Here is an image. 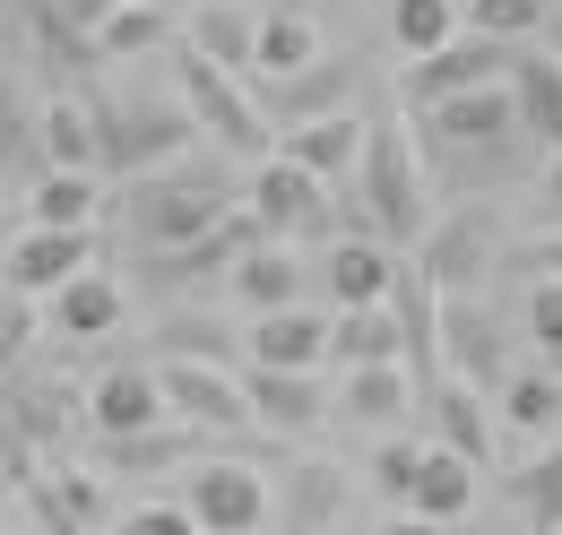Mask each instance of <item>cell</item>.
Masks as SVG:
<instances>
[{
	"mask_svg": "<svg viewBox=\"0 0 562 535\" xmlns=\"http://www.w3.org/2000/svg\"><path fill=\"white\" fill-rule=\"evenodd\" d=\"M355 191L363 207L347 216V234H381L390 251H416L424 225H432V191H424V147H416V122H372L363 138V164H355Z\"/></svg>",
	"mask_w": 562,
	"mask_h": 535,
	"instance_id": "6da1fadb",
	"label": "cell"
},
{
	"mask_svg": "<svg viewBox=\"0 0 562 535\" xmlns=\"http://www.w3.org/2000/svg\"><path fill=\"white\" fill-rule=\"evenodd\" d=\"M225 216H234V200H225V182H216L209 164H165V173H147V182L122 191V225L139 234V251L209 242Z\"/></svg>",
	"mask_w": 562,
	"mask_h": 535,
	"instance_id": "7a4b0ae2",
	"label": "cell"
},
{
	"mask_svg": "<svg viewBox=\"0 0 562 535\" xmlns=\"http://www.w3.org/2000/svg\"><path fill=\"white\" fill-rule=\"evenodd\" d=\"M173 87H182V104H191L200 138H216L225 156H243V164H269V156H278V122H269V104H260L251 87H234V69H216V61H200L191 44H173Z\"/></svg>",
	"mask_w": 562,
	"mask_h": 535,
	"instance_id": "3957f363",
	"label": "cell"
},
{
	"mask_svg": "<svg viewBox=\"0 0 562 535\" xmlns=\"http://www.w3.org/2000/svg\"><path fill=\"white\" fill-rule=\"evenodd\" d=\"M173 501L200 519V535H260V527H278V475L260 467V458H191Z\"/></svg>",
	"mask_w": 562,
	"mask_h": 535,
	"instance_id": "277c9868",
	"label": "cell"
},
{
	"mask_svg": "<svg viewBox=\"0 0 562 535\" xmlns=\"http://www.w3.org/2000/svg\"><path fill=\"white\" fill-rule=\"evenodd\" d=\"M95 113V138H104V182H147L165 164H182V147L200 138L191 104H87Z\"/></svg>",
	"mask_w": 562,
	"mask_h": 535,
	"instance_id": "5b68a950",
	"label": "cell"
},
{
	"mask_svg": "<svg viewBox=\"0 0 562 535\" xmlns=\"http://www.w3.org/2000/svg\"><path fill=\"white\" fill-rule=\"evenodd\" d=\"M424 138V156H468V164H502L510 147H519V104H510V78L502 87H476V95H441V104H424L407 113Z\"/></svg>",
	"mask_w": 562,
	"mask_h": 535,
	"instance_id": "8992f818",
	"label": "cell"
},
{
	"mask_svg": "<svg viewBox=\"0 0 562 535\" xmlns=\"http://www.w3.org/2000/svg\"><path fill=\"white\" fill-rule=\"evenodd\" d=\"M502 251H510V242H502V216H493L485 200H459V207H441V225H424L416 276L432 294H476Z\"/></svg>",
	"mask_w": 562,
	"mask_h": 535,
	"instance_id": "52a82bcc",
	"label": "cell"
},
{
	"mask_svg": "<svg viewBox=\"0 0 562 535\" xmlns=\"http://www.w3.org/2000/svg\"><path fill=\"white\" fill-rule=\"evenodd\" d=\"M519 61V44H493V35H459V44H441V53H424V61L398 69V113H424V104H441V95H476V87H502Z\"/></svg>",
	"mask_w": 562,
	"mask_h": 535,
	"instance_id": "ba28073f",
	"label": "cell"
},
{
	"mask_svg": "<svg viewBox=\"0 0 562 535\" xmlns=\"http://www.w3.org/2000/svg\"><path fill=\"white\" fill-rule=\"evenodd\" d=\"M156 380H165L173 423H191V432H209V441L251 423V398H243V380H234L225 363H182V354H165V363H156Z\"/></svg>",
	"mask_w": 562,
	"mask_h": 535,
	"instance_id": "9c48e42d",
	"label": "cell"
},
{
	"mask_svg": "<svg viewBox=\"0 0 562 535\" xmlns=\"http://www.w3.org/2000/svg\"><path fill=\"white\" fill-rule=\"evenodd\" d=\"M95 268V234H61V225H26L0 242V285L9 294H61L70 276Z\"/></svg>",
	"mask_w": 562,
	"mask_h": 535,
	"instance_id": "30bf717a",
	"label": "cell"
},
{
	"mask_svg": "<svg viewBox=\"0 0 562 535\" xmlns=\"http://www.w3.org/2000/svg\"><path fill=\"white\" fill-rule=\"evenodd\" d=\"M209 458V432L191 423H156V432H87V467L95 475H182Z\"/></svg>",
	"mask_w": 562,
	"mask_h": 535,
	"instance_id": "8fae6325",
	"label": "cell"
},
{
	"mask_svg": "<svg viewBox=\"0 0 562 535\" xmlns=\"http://www.w3.org/2000/svg\"><path fill=\"white\" fill-rule=\"evenodd\" d=\"M424 414H432V441H441V449H459V458L493 467V449H502V414H493V389L459 380V372H441V380L424 389Z\"/></svg>",
	"mask_w": 562,
	"mask_h": 535,
	"instance_id": "7c38bea8",
	"label": "cell"
},
{
	"mask_svg": "<svg viewBox=\"0 0 562 535\" xmlns=\"http://www.w3.org/2000/svg\"><path fill=\"white\" fill-rule=\"evenodd\" d=\"M441 345H450L441 372H459V380H476V389H502V380H510V337H502V320H493L485 303L441 294Z\"/></svg>",
	"mask_w": 562,
	"mask_h": 535,
	"instance_id": "4fadbf2b",
	"label": "cell"
},
{
	"mask_svg": "<svg viewBox=\"0 0 562 535\" xmlns=\"http://www.w3.org/2000/svg\"><path fill=\"white\" fill-rule=\"evenodd\" d=\"M398 276H407V260H398L381 234H338V242H329V260H321V285H329V303H338V311L390 303V294H398Z\"/></svg>",
	"mask_w": 562,
	"mask_h": 535,
	"instance_id": "5bb4252c",
	"label": "cell"
},
{
	"mask_svg": "<svg viewBox=\"0 0 562 535\" xmlns=\"http://www.w3.org/2000/svg\"><path fill=\"white\" fill-rule=\"evenodd\" d=\"M347 501H355V475L338 458H294L278 475V527L285 535H329L347 519Z\"/></svg>",
	"mask_w": 562,
	"mask_h": 535,
	"instance_id": "9a60e30c",
	"label": "cell"
},
{
	"mask_svg": "<svg viewBox=\"0 0 562 535\" xmlns=\"http://www.w3.org/2000/svg\"><path fill=\"white\" fill-rule=\"evenodd\" d=\"M251 216H260L269 234H321V216H329V182L303 173L294 156H269V164H251Z\"/></svg>",
	"mask_w": 562,
	"mask_h": 535,
	"instance_id": "2e32d148",
	"label": "cell"
},
{
	"mask_svg": "<svg viewBox=\"0 0 562 535\" xmlns=\"http://www.w3.org/2000/svg\"><path fill=\"white\" fill-rule=\"evenodd\" d=\"M78 432H87V389L35 380V389H18V398H9V441H18V449L61 458V449H78Z\"/></svg>",
	"mask_w": 562,
	"mask_h": 535,
	"instance_id": "e0dca14e",
	"label": "cell"
},
{
	"mask_svg": "<svg viewBox=\"0 0 562 535\" xmlns=\"http://www.w3.org/2000/svg\"><path fill=\"white\" fill-rule=\"evenodd\" d=\"M156 423H173L156 363H122L87 389V432H156Z\"/></svg>",
	"mask_w": 562,
	"mask_h": 535,
	"instance_id": "ac0fdd59",
	"label": "cell"
},
{
	"mask_svg": "<svg viewBox=\"0 0 562 535\" xmlns=\"http://www.w3.org/2000/svg\"><path fill=\"white\" fill-rule=\"evenodd\" d=\"M416 406H424V380L407 363H355L347 389H338V414L363 432H398V423H416Z\"/></svg>",
	"mask_w": 562,
	"mask_h": 535,
	"instance_id": "d6986e66",
	"label": "cell"
},
{
	"mask_svg": "<svg viewBox=\"0 0 562 535\" xmlns=\"http://www.w3.org/2000/svg\"><path fill=\"white\" fill-rule=\"evenodd\" d=\"M243 354L269 363V372H321V363H329V320H321L312 303H294V311H260V320L243 329Z\"/></svg>",
	"mask_w": 562,
	"mask_h": 535,
	"instance_id": "ffe728a7",
	"label": "cell"
},
{
	"mask_svg": "<svg viewBox=\"0 0 562 535\" xmlns=\"http://www.w3.org/2000/svg\"><path fill=\"white\" fill-rule=\"evenodd\" d=\"M243 398H251V423H269V432H285V441H303V432L329 414V398H321L312 372H269V363L243 372Z\"/></svg>",
	"mask_w": 562,
	"mask_h": 535,
	"instance_id": "44dd1931",
	"label": "cell"
},
{
	"mask_svg": "<svg viewBox=\"0 0 562 535\" xmlns=\"http://www.w3.org/2000/svg\"><path fill=\"white\" fill-rule=\"evenodd\" d=\"M476 458H459V449H441V441H424L416 458V492H407V510L416 519H432V527H459L468 510H476Z\"/></svg>",
	"mask_w": 562,
	"mask_h": 535,
	"instance_id": "7402d4cb",
	"label": "cell"
},
{
	"mask_svg": "<svg viewBox=\"0 0 562 535\" xmlns=\"http://www.w3.org/2000/svg\"><path fill=\"white\" fill-rule=\"evenodd\" d=\"M363 138L372 122H355V113H321V122H294L278 138V156H294L303 173H321V182H347L355 164H363Z\"/></svg>",
	"mask_w": 562,
	"mask_h": 535,
	"instance_id": "603a6c76",
	"label": "cell"
},
{
	"mask_svg": "<svg viewBox=\"0 0 562 535\" xmlns=\"http://www.w3.org/2000/svg\"><path fill=\"white\" fill-rule=\"evenodd\" d=\"M182 44L216 69H260V18L243 9V0H191V26H182Z\"/></svg>",
	"mask_w": 562,
	"mask_h": 535,
	"instance_id": "cb8c5ba5",
	"label": "cell"
},
{
	"mask_svg": "<svg viewBox=\"0 0 562 535\" xmlns=\"http://www.w3.org/2000/svg\"><path fill=\"white\" fill-rule=\"evenodd\" d=\"M225 285H234V303H243L251 320H260V311H294V303H303V260L278 251V234H269V242H251L243 260L225 268Z\"/></svg>",
	"mask_w": 562,
	"mask_h": 535,
	"instance_id": "d4e9b609",
	"label": "cell"
},
{
	"mask_svg": "<svg viewBox=\"0 0 562 535\" xmlns=\"http://www.w3.org/2000/svg\"><path fill=\"white\" fill-rule=\"evenodd\" d=\"M510 104H519V130L528 147H562V53H519L510 61Z\"/></svg>",
	"mask_w": 562,
	"mask_h": 535,
	"instance_id": "484cf974",
	"label": "cell"
},
{
	"mask_svg": "<svg viewBox=\"0 0 562 535\" xmlns=\"http://www.w3.org/2000/svg\"><path fill=\"white\" fill-rule=\"evenodd\" d=\"M329 363H407V320L398 303H363V311H338L329 320Z\"/></svg>",
	"mask_w": 562,
	"mask_h": 535,
	"instance_id": "4316f807",
	"label": "cell"
},
{
	"mask_svg": "<svg viewBox=\"0 0 562 535\" xmlns=\"http://www.w3.org/2000/svg\"><path fill=\"white\" fill-rule=\"evenodd\" d=\"M53 329H61V337H78V345L113 337V329H122V276H104V268L70 276V285L53 294Z\"/></svg>",
	"mask_w": 562,
	"mask_h": 535,
	"instance_id": "83f0119b",
	"label": "cell"
},
{
	"mask_svg": "<svg viewBox=\"0 0 562 535\" xmlns=\"http://www.w3.org/2000/svg\"><path fill=\"white\" fill-rule=\"evenodd\" d=\"M502 492H510L519 535H562V441H554V449H537V458H519Z\"/></svg>",
	"mask_w": 562,
	"mask_h": 535,
	"instance_id": "f1b7e54d",
	"label": "cell"
},
{
	"mask_svg": "<svg viewBox=\"0 0 562 535\" xmlns=\"http://www.w3.org/2000/svg\"><path fill=\"white\" fill-rule=\"evenodd\" d=\"M493 414H502V441H546L562 423V380L554 372H510L493 389Z\"/></svg>",
	"mask_w": 562,
	"mask_h": 535,
	"instance_id": "f546056e",
	"label": "cell"
},
{
	"mask_svg": "<svg viewBox=\"0 0 562 535\" xmlns=\"http://www.w3.org/2000/svg\"><path fill=\"white\" fill-rule=\"evenodd\" d=\"M312 61H321V26H312V9H303V0H278V9L260 18V78L278 87V78H303Z\"/></svg>",
	"mask_w": 562,
	"mask_h": 535,
	"instance_id": "4dcf8cb0",
	"label": "cell"
},
{
	"mask_svg": "<svg viewBox=\"0 0 562 535\" xmlns=\"http://www.w3.org/2000/svg\"><path fill=\"white\" fill-rule=\"evenodd\" d=\"M35 130H44V164L53 173H104V138H95V113L78 95H53Z\"/></svg>",
	"mask_w": 562,
	"mask_h": 535,
	"instance_id": "1f68e13d",
	"label": "cell"
},
{
	"mask_svg": "<svg viewBox=\"0 0 562 535\" xmlns=\"http://www.w3.org/2000/svg\"><path fill=\"white\" fill-rule=\"evenodd\" d=\"M459 35H468V0H390V44H398L407 61L459 44Z\"/></svg>",
	"mask_w": 562,
	"mask_h": 535,
	"instance_id": "d6a6232c",
	"label": "cell"
},
{
	"mask_svg": "<svg viewBox=\"0 0 562 535\" xmlns=\"http://www.w3.org/2000/svg\"><path fill=\"white\" fill-rule=\"evenodd\" d=\"M147 345L156 354H182V363H225L234 372V329L225 320H209V311H156V329H147Z\"/></svg>",
	"mask_w": 562,
	"mask_h": 535,
	"instance_id": "836d02e7",
	"label": "cell"
},
{
	"mask_svg": "<svg viewBox=\"0 0 562 535\" xmlns=\"http://www.w3.org/2000/svg\"><path fill=\"white\" fill-rule=\"evenodd\" d=\"M95 207H104V173H44L35 182V225L95 234Z\"/></svg>",
	"mask_w": 562,
	"mask_h": 535,
	"instance_id": "e575fe53",
	"label": "cell"
},
{
	"mask_svg": "<svg viewBox=\"0 0 562 535\" xmlns=\"http://www.w3.org/2000/svg\"><path fill=\"white\" fill-rule=\"evenodd\" d=\"M165 44H173V26H165V9H147V0H122V9L104 18V35H95L104 61H139V53H165Z\"/></svg>",
	"mask_w": 562,
	"mask_h": 535,
	"instance_id": "d590c367",
	"label": "cell"
},
{
	"mask_svg": "<svg viewBox=\"0 0 562 535\" xmlns=\"http://www.w3.org/2000/svg\"><path fill=\"white\" fill-rule=\"evenodd\" d=\"M347 87H355V61H312L303 78H278V95H285V113H294V122L347 113Z\"/></svg>",
	"mask_w": 562,
	"mask_h": 535,
	"instance_id": "8d00e7d4",
	"label": "cell"
},
{
	"mask_svg": "<svg viewBox=\"0 0 562 535\" xmlns=\"http://www.w3.org/2000/svg\"><path fill=\"white\" fill-rule=\"evenodd\" d=\"M554 18V0H468V35H493V44H537Z\"/></svg>",
	"mask_w": 562,
	"mask_h": 535,
	"instance_id": "74e56055",
	"label": "cell"
},
{
	"mask_svg": "<svg viewBox=\"0 0 562 535\" xmlns=\"http://www.w3.org/2000/svg\"><path fill=\"white\" fill-rule=\"evenodd\" d=\"M44 483H53V501H61L70 519H87L95 535H113V519H122V510H113V492H104V483H95L87 467H53Z\"/></svg>",
	"mask_w": 562,
	"mask_h": 535,
	"instance_id": "f35d334b",
	"label": "cell"
},
{
	"mask_svg": "<svg viewBox=\"0 0 562 535\" xmlns=\"http://www.w3.org/2000/svg\"><path fill=\"white\" fill-rule=\"evenodd\" d=\"M519 329H528V345H537V354H554V345H562V276H528Z\"/></svg>",
	"mask_w": 562,
	"mask_h": 535,
	"instance_id": "ab89813d",
	"label": "cell"
},
{
	"mask_svg": "<svg viewBox=\"0 0 562 535\" xmlns=\"http://www.w3.org/2000/svg\"><path fill=\"white\" fill-rule=\"evenodd\" d=\"M416 458H424V441H398V432H390V441L372 449V492L407 510V492H416Z\"/></svg>",
	"mask_w": 562,
	"mask_h": 535,
	"instance_id": "60d3db41",
	"label": "cell"
},
{
	"mask_svg": "<svg viewBox=\"0 0 562 535\" xmlns=\"http://www.w3.org/2000/svg\"><path fill=\"white\" fill-rule=\"evenodd\" d=\"M35 329H44V320H35V294H9V285H0V372H9V363H26Z\"/></svg>",
	"mask_w": 562,
	"mask_h": 535,
	"instance_id": "b9f144b4",
	"label": "cell"
},
{
	"mask_svg": "<svg viewBox=\"0 0 562 535\" xmlns=\"http://www.w3.org/2000/svg\"><path fill=\"white\" fill-rule=\"evenodd\" d=\"M113 535H200V519H191L182 501H131V510L113 519Z\"/></svg>",
	"mask_w": 562,
	"mask_h": 535,
	"instance_id": "7bdbcfd3",
	"label": "cell"
},
{
	"mask_svg": "<svg viewBox=\"0 0 562 535\" xmlns=\"http://www.w3.org/2000/svg\"><path fill=\"white\" fill-rule=\"evenodd\" d=\"M35 156H44V130H26V113H18V95L0 78V164H35Z\"/></svg>",
	"mask_w": 562,
	"mask_h": 535,
	"instance_id": "ee69618b",
	"label": "cell"
},
{
	"mask_svg": "<svg viewBox=\"0 0 562 535\" xmlns=\"http://www.w3.org/2000/svg\"><path fill=\"white\" fill-rule=\"evenodd\" d=\"M510 268H519V276H562V225L519 234V242H510Z\"/></svg>",
	"mask_w": 562,
	"mask_h": 535,
	"instance_id": "f6af8a7d",
	"label": "cell"
},
{
	"mask_svg": "<svg viewBox=\"0 0 562 535\" xmlns=\"http://www.w3.org/2000/svg\"><path fill=\"white\" fill-rule=\"evenodd\" d=\"M53 9H61V18H70L78 35H87V44H95V35H104V18H113V9H122V0H53Z\"/></svg>",
	"mask_w": 562,
	"mask_h": 535,
	"instance_id": "bcb514c9",
	"label": "cell"
},
{
	"mask_svg": "<svg viewBox=\"0 0 562 535\" xmlns=\"http://www.w3.org/2000/svg\"><path fill=\"white\" fill-rule=\"evenodd\" d=\"M537 200H546V216L562 225V147L546 156V173H537Z\"/></svg>",
	"mask_w": 562,
	"mask_h": 535,
	"instance_id": "7dc6e473",
	"label": "cell"
},
{
	"mask_svg": "<svg viewBox=\"0 0 562 535\" xmlns=\"http://www.w3.org/2000/svg\"><path fill=\"white\" fill-rule=\"evenodd\" d=\"M372 535H441V527H432V519H416V510H407V519H390V527H372Z\"/></svg>",
	"mask_w": 562,
	"mask_h": 535,
	"instance_id": "c3c4849f",
	"label": "cell"
},
{
	"mask_svg": "<svg viewBox=\"0 0 562 535\" xmlns=\"http://www.w3.org/2000/svg\"><path fill=\"white\" fill-rule=\"evenodd\" d=\"M546 35H554V44H562V0H554V18H546Z\"/></svg>",
	"mask_w": 562,
	"mask_h": 535,
	"instance_id": "681fc988",
	"label": "cell"
},
{
	"mask_svg": "<svg viewBox=\"0 0 562 535\" xmlns=\"http://www.w3.org/2000/svg\"><path fill=\"white\" fill-rule=\"evenodd\" d=\"M147 9H165V18H173V9H191V0H147Z\"/></svg>",
	"mask_w": 562,
	"mask_h": 535,
	"instance_id": "f907efd6",
	"label": "cell"
},
{
	"mask_svg": "<svg viewBox=\"0 0 562 535\" xmlns=\"http://www.w3.org/2000/svg\"><path fill=\"white\" fill-rule=\"evenodd\" d=\"M546 372H554V380H562V345H554V354H546Z\"/></svg>",
	"mask_w": 562,
	"mask_h": 535,
	"instance_id": "816d5d0a",
	"label": "cell"
},
{
	"mask_svg": "<svg viewBox=\"0 0 562 535\" xmlns=\"http://www.w3.org/2000/svg\"><path fill=\"white\" fill-rule=\"evenodd\" d=\"M0 18H9V0H0Z\"/></svg>",
	"mask_w": 562,
	"mask_h": 535,
	"instance_id": "f5cc1de1",
	"label": "cell"
},
{
	"mask_svg": "<svg viewBox=\"0 0 562 535\" xmlns=\"http://www.w3.org/2000/svg\"><path fill=\"white\" fill-rule=\"evenodd\" d=\"M0 535H9V527H0Z\"/></svg>",
	"mask_w": 562,
	"mask_h": 535,
	"instance_id": "db71d44e",
	"label": "cell"
}]
</instances>
